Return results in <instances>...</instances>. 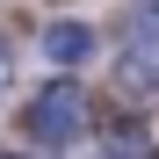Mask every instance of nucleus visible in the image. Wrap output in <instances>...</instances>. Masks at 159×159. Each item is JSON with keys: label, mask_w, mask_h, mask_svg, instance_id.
Instances as JSON below:
<instances>
[{"label": "nucleus", "mask_w": 159, "mask_h": 159, "mask_svg": "<svg viewBox=\"0 0 159 159\" xmlns=\"http://www.w3.org/2000/svg\"><path fill=\"white\" fill-rule=\"evenodd\" d=\"M94 159H138V152H130V138H109V145H101Z\"/></svg>", "instance_id": "nucleus-5"}, {"label": "nucleus", "mask_w": 159, "mask_h": 159, "mask_svg": "<svg viewBox=\"0 0 159 159\" xmlns=\"http://www.w3.org/2000/svg\"><path fill=\"white\" fill-rule=\"evenodd\" d=\"M116 87L130 101L159 94V0H138L123 22V65H116Z\"/></svg>", "instance_id": "nucleus-2"}, {"label": "nucleus", "mask_w": 159, "mask_h": 159, "mask_svg": "<svg viewBox=\"0 0 159 159\" xmlns=\"http://www.w3.org/2000/svg\"><path fill=\"white\" fill-rule=\"evenodd\" d=\"M36 58H51L58 72H80L94 58V29L87 22H43V36H36Z\"/></svg>", "instance_id": "nucleus-3"}, {"label": "nucleus", "mask_w": 159, "mask_h": 159, "mask_svg": "<svg viewBox=\"0 0 159 159\" xmlns=\"http://www.w3.org/2000/svg\"><path fill=\"white\" fill-rule=\"evenodd\" d=\"M22 138L36 152H72L87 138V94L72 87V80H51V87L29 94V109H22Z\"/></svg>", "instance_id": "nucleus-1"}, {"label": "nucleus", "mask_w": 159, "mask_h": 159, "mask_svg": "<svg viewBox=\"0 0 159 159\" xmlns=\"http://www.w3.org/2000/svg\"><path fill=\"white\" fill-rule=\"evenodd\" d=\"M15 65H22V51H15L7 36H0V101H7V94H15Z\"/></svg>", "instance_id": "nucleus-4"}]
</instances>
